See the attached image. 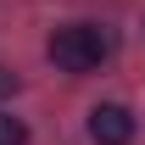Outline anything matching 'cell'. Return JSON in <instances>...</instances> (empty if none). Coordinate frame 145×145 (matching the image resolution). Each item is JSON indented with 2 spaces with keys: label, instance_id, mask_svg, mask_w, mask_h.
Masks as SVG:
<instances>
[{
  "label": "cell",
  "instance_id": "obj_1",
  "mask_svg": "<svg viewBox=\"0 0 145 145\" xmlns=\"http://www.w3.org/2000/svg\"><path fill=\"white\" fill-rule=\"evenodd\" d=\"M45 50H50V61H56L61 72H95V67L112 56V39L101 34L95 22H67V28L50 34Z\"/></svg>",
  "mask_w": 145,
  "mask_h": 145
},
{
  "label": "cell",
  "instance_id": "obj_2",
  "mask_svg": "<svg viewBox=\"0 0 145 145\" xmlns=\"http://www.w3.org/2000/svg\"><path fill=\"white\" fill-rule=\"evenodd\" d=\"M89 140L95 145H128L134 140V112L117 106V101H101L89 112Z\"/></svg>",
  "mask_w": 145,
  "mask_h": 145
},
{
  "label": "cell",
  "instance_id": "obj_3",
  "mask_svg": "<svg viewBox=\"0 0 145 145\" xmlns=\"http://www.w3.org/2000/svg\"><path fill=\"white\" fill-rule=\"evenodd\" d=\"M0 145H28V128H22V117H6V112H0Z\"/></svg>",
  "mask_w": 145,
  "mask_h": 145
},
{
  "label": "cell",
  "instance_id": "obj_4",
  "mask_svg": "<svg viewBox=\"0 0 145 145\" xmlns=\"http://www.w3.org/2000/svg\"><path fill=\"white\" fill-rule=\"evenodd\" d=\"M6 95H17V72L11 67H0V101H6Z\"/></svg>",
  "mask_w": 145,
  "mask_h": 145
}]
</instances>
